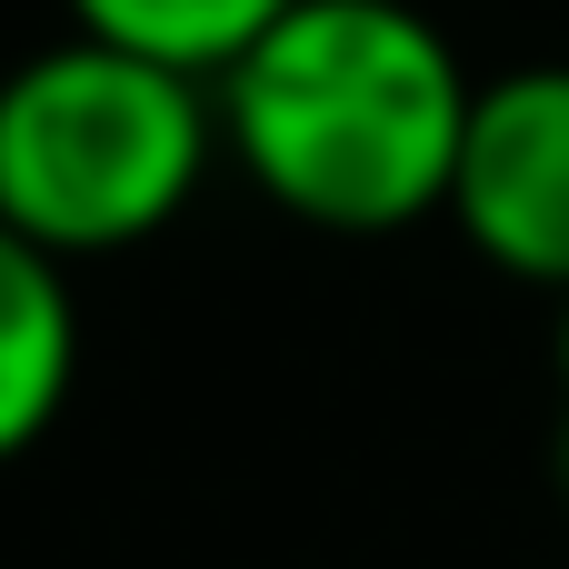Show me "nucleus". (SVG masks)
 <instances>
[{"mask_svg":"<svg viewBox=\"0 0 569 569\" xmlns=\"http://www.w3.org/2000/svg\"><path fill=\"white\" fill-rule=\"evenodd\" d=\"M210 90L250 190L340 240L440 220L480 100L440 20L410 0H290Z\"/></svg>","mask_w":569,"mask_h":569,"instance_id":"nucleus-1","label":"nucleus"},{"mask_svg":"<svg viewBox=\"0 0 569 569\" xmlns=\"http://www.w3.org/2000/svg\"><path fill=\"white\" fill-rule=\"evenodd\" d=\"M220 160V90L120 40H50L0 80V220L50 260L160 240Z\"/></svg>","mask_w":569,"mask_h":569,"instance_id":"nucleus-2","label":"nucleus"},{"mask_svg":"<svg viewBox=\"0 0 569 569\" xmlns=\"http://www.w3.org/2000/svg\"><path fill=\"white\" fill-rule=\"evenodd\" d=\"M450 220L490 270L550 300L569 290V60L480 80L470 140L450 170Z\"/></svg>","mask_w":569,"mask_h":569,"instance_id":"nucleus-3","label":"nucleus"},{"mask_svg":"<svg viewBox=\"0 0 569 569\" xmlns=\"http://www.w3.org/2000/svg\"><path fill=\"white\" fill-rule=\"evenodd\" d=\"M70 380H80L70 260L30 250L0 220V460H20L30 440H50V420L70 410Z\"/></svg>","mask_w":569,"mask_h":569,"instance_id":"nucleus-4","label":"nucleus"},{"mask_svg":"<svg viewBox=\"0 0 569 569\" xmlns=\"http://www.w3.org/2000/svg\"><path fill=\"white\" fill-rule=\"evenodd\" d=\"M60 10L90 40H120V50H150V60H180V70L220 80L290 0H60Z\"/></svg>","mask_w":569,"mask_h":569,"instance_id":"nucleus-5","label":"nucleus"},{"mask_svg":"<svg viewBox=\"0 0 569 569\" xmlns=\"http://www.w3.org/2000/svg\"><path fill=\"white\" fill-rule=\"evenodd\" d=\"M550 360H560V400H569V290H560V340H550Z\"/></svg>","mask_w":569,"mask_h":569,"instance_id":"nucleus-6","label":"nucleus"},{"mask_svg":"<svg viewBox=\"0 0 569 569\" xmlns=\"http://www.w3.org/2000/svg\"><path fill=\"white\" fill-rule=\"evenodd\" d=\"M550 470H560V500H569V410H560V440H550Z\"/></svg>","mask_w":569,"mask_h":569,"instance_id":"nucleus-7","label":"nucleus"}]
</instances>
